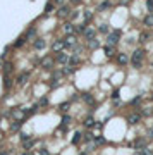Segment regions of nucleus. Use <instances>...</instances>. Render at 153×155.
Returning <instances> with one entry per match:
<instances>
[{
  "label": "nucleus",
  "instance_id": "25",
  "mask_svg": "<svg viewBox=\"0 0 153 155\" xmlns=\"http://www.w3.org/2000/svg\"><path fill=\"white\" fill-rule=\"evenodd\" d=\"M146 9L150 10V14H153V0H146Z\"/></svg>",
  "mask_w": 153,
  "mask_h": 155
},
{
  "label": "nucleus",
  "instance_id": "19",
  "mask_svg": "<svg viewBox=\"0 0 153 155\" xmlns=\"http://www.w3.org/2000/svg\"><path fill=\"white\" fill-rule=\"evenodd\" d=\"M74 71H76V67H74V66H67V67H65V69L62 71V72L65 74V76H69V74H72Z\"/></svg>",
  "mask_w": 153,
  "mask_h": 155
},
{
  "label": "nucleus",
  "instance_id": "4",
  "mask_svg": "<svg viewBox=\"0 0 153 155\" xmlns=\"http://www.w3.org/2000/svg\"><path fill=\"white\" fill-rule=\"evenodd\" d=\"M65 48V43H64V40H57V42H53V45H52V50L53 52H62V50Z\"/></svg>",
  "mask_w": 153,
  "mask_h": 155
},
{
  "label": "nucleus",
  "instance_id": "13",
  "mask_svg": "<svg viewBox=\"0 0 153 155\" xmlns=\"http://www.w3.org/2000/svg\"><path fill=\"white\" fill-rule=\"evenodd\" d=\"M134 148H136V150H145V148H146V141L145 140L134 141Z\"/></svg>",
  "mask_w": 153,
  "mask_h": 155
},
{
  "label": "nucleus",
  "instance_id": "22",
  "mask_svg": "<svg viewBox=\"0 0 153 155\" xmlns=\"http://www.w3.org/2000/svg\"><path fill=\"white\" fill-rule=\"evenodd\" d=\"M148 40H150V35H148V33H141V35H139V42L141 43L148 42Z\"/></svg>",
  "mask_w": 153,
  "mask_h": 155
},
{
  "label": "nucleus",
  "instance_id": "26",
  "mask_svg": "<svg viewBox=\"0 0 153 155\" xmlns=\"http://www.w3.org/2000/svg\"><path fill=\"white\" fill-rule=\"evenodd\" d=\"M93 124H95V121H93V117H88V119L84 121V126H88V127H90V126H93Z\"/></svg>",
  "mask_w": 153,
  "mask_h": 155
},
{
  "label": "nucleus",
  "instance_id": "18",
  "mask_svg": "<svg viewBox=\"0 0 153 155\" xmlns=\"http://www.w3.org/2000/svg\"><path fill=\"white\" fill-rule=\"evenodd\" d=\"M26 40H28V38H26V36H21V38H19V40H17V42L14 43V47H16V48H19V47H22V45H24V42H26Z\"/></svg>",
  "mask_w": 153,
  "mask_h": 155
},
{
  "label": "nucleus",
  "instance_id": "39",
  "mask_svg": "<svg viewBox=\"0 0 153 155\" xmlns=\"http://www.w3.org/2000/svg\"><path fill=\"white\" fill-rule=\"evenodd\" d=\"M53 2H55V4H62L64 0H53Z\"/></svg>",
  "mask_w": 153,
  "mask_h": 155
},
{
  "label": "nucleus",
  "instance_id": "5",
  "mask_svg": "<svg viewBox=\"0 0 153 155\" xmlns=\"http://www.w3.org/2000/svg\"><path fill=\"white\" fill-rule=\"evenodd\" d=\"M103 52L108 59H112V57L115 55V45H108V43H107V47H103Z\"/></svg>",
  "mask_w": 153,
  "mask_h": 155
},
{
  "label": "nucleus",
  "instance_id": "9",
  "mask_svg": "<svg viewBox=\"0 0 153 155\" xmlns=\"http://www.w3.org/2000/svg\"><path fill=\"white\" fill-rule=\"evenodd\" d=\"M129 62V57H127V54H119L117 55V64H120V66H124V64Z\"/></svg>",
  "mask_w": 153,
  "mask_h": 155
},
{
  "label": "nucleus",
  "instance_id": "10",
  "mask_svg": "<svg viewBox=\"0 0 153 155\" xmlns=\"http://www.w3.org/2000/svg\"><path fill=\"white\" fill-rule=\"evenodd\" d=\"M95 35H97V31H95L93 28H88L86 31H84V36H86L90 42H91V40H95Z\"/></svg>",
  "mask_w": 153,
  "mask_h": 155
},
{
  "label": "nucleus",
  "instance_id": "8",
  "mask_svg": "<svg viewBox=\"0 0 153 155\" xmlns=\"http://www.w3.org/2000/svg\"><path fill=\"white\" fill-rule=\"evenodd\" d=\"M64 43H65V48H71V47H76V38H74V36H67V38L64 40Z\"/></svg>",
  "mask_w": 153,
  "mask_h": 155
},
{
  "label": "nucleus",
  "instance_id": "23",
  "mask_svg": "<svg viewBox=\"0 0 153 155\" xmlns=\"http://www.w3.org/2000/svg\"><path fill=\"white\" fill-rule=\"evenodd\" d=\"M93 141H95V145H103V143H105V138H102V136H95V138H93Z\"/></svg>",
  "mask_w": 153,
  "mask_h": 155
},
{
  "label": "nucleus",
  "instance_id": "30",
  "mask_svg": "<svg viewBox=\"0 0 153 155\" xmlns=\"http://www.w3.org/2000/svg\"><path fill=\"white\" fill-rule=\"evenodd\" d=\"M139 102H141V97H136V98L131 100V105H138Z\"/></svg>",
  "mask_w": 153,
  "mask_h": 155
},
{
  "label": "nucleus",
  "instance_id": "3",
  "mask_svg": "<svg viewBox=\"0 0 153 155\" xmlns=\"http://www.w3.org/2000/svg\"><path fill=\"white\" fill-rule=\"evenodd\" d=\"M139 121H141V116H139V114H136V112H132V114H129V116H127V122H129V124H132V126H134V124H139Z\"/></svg>",
  "mask_w": 153,
  "mask_h": 155
},
{
  "label": "nucleus",
  "instance_id": "29",
  "mask_svg": "<svg viewBox=\"0 0 153 155\" xmlns=\"http://www.w3.org/2000/svg\"><path fill=\"white\" fill-rule=\"evenodd\" d=\"M90 47H91V48H98V47H100V43H98L97 40H91V42H90Z\"/></svg>",
  "mask_w": 153,
  "mask_h": 155
},
{
  "label": "nucleus",
  "instance_id": "17",
  "mask_svg": "<svg viewBox=\"0 0 153 155\" xmlns=\"http://www.w3.org/2000/svg\"><path fill=\"white\" fill-rule=\"evenodd\" d=\"M81 97H83L84 102H88V104H95V100H93V97H91L90 93H83Z\"/></svg>",
  "mask_w": 153,
  "mask_h": 155
},
{
  "label": "nucleus",
  "instance_id": "36",
  "mask_svg": "<svg viewBox=\"0 0 153 155\" xmlns=\"http://www.w3.org/2000/svg\"><path fill=\"white\" fill-rule=\"evenodd\" d=\"M40 154H42V155H50L48 152H47V150H45V148H43V150H42V152H40Z\"/></svg>",
  "mask_w": 153,
  "mask_h": 155
},
{
  "label": "nucleus",
  "instance_id": "21",
  "mask_svg": "<svg viewBox=\"0 0 153 155\" xmlns=\"http://www.w3.org/2000/svg\"><path fill=\"white\" fill-rule=\"evenodd\" d=\"M19 127H21V121H14V122L10 124V129H12V131H17Z\"/></svg>",
  "mask_w": 153,
  "mask_h": 155
},
{
  "label": "nucleus",
  "instance_id": "32",
  "mask_svg": "<svg viewBox=\"0 0 153 155\" xmlns=\"http://www.w3.org/2000/svg\"><path fill=\"white\" fill-rule=\"evenodd\" d=\"M79 138H81V133H76V134H74V140H72V141H74V143H77V141H79Z\"/></svg>",
  "mask_w": 153,
  "mask_h": 155
},
{
  "label": "nucleus",
  "instance_id": "7",
  "mask_svg": "<svg viewBox=\"0 0 153 155\" xmlns=\"http://www.w3.org/2000/svg\"><path fill=\"white\" fill-rule=\"evenodd\" d=\"M55 60L57 62H60V64H67V62H71V55L69 54H59Z\"/></svg>",
  "mask_w": 153,
  "mask_h": 155
},
{
  "label": "nucleus",
  "instance_id": "16",
  "mask_svg": "<svg viewBox=\"0 0 153 155\" xmlns=\"http://www.w3.org/2000/svg\"><path fill=\"white\" fill-rule=\"evenodd\" d=\"M64 29H65V33L69 36H72V33H74V24H71V22H67L65 26H64Z\"/></svg>",
  "mask_w": 153,
  "mask_h": 155
},
{
  "label": "nucleus",
  "instance_id": "20",
  "mask_svg": "<svg viewBox=\"0 0 153 155\" xmlns=\"http://www.w3.org/2000/svg\"><path fill=\"white\" fill-rule=\"evenodd\" d=\"M98 31H100V33H105V35H108V33H110V29H108L107 24H102V26L98 28Z\"/></svg>",
  "mask_w": 153,
  "mask_h": 155
},
{
  "label": "nucleus",
  "instance_id": "40",
  "mask_svg": "<svg viewBox=\"0 0 153 155\" xmlns=\"http://www.w3.org/2000/svg\"><path fill=\"white\" fill-rule=\"evenodd\" d=\"M79 155H88V154H79Z\"/></svg>",
  "mask_w": 153,
  "mask_h": 155
},
{
  "label": "nucleus",
  "instance_id": "31",
  "mask_svg": "<svg viewBox=\"0 0 153 155\" xmlns=\"http://www.w3.org/2000/svg\"><path fill=\"white\" fill-rule=\"evenodd\" d=\"M50 86H52V88H57V86H59V79H52Z\"/></svg>",
  "mask_w": 153,
  "mask_h": 155
},
{
  "label": "nucleus",
  "instance_id": "38",
  "mask_svg": "<svg viewBox=\"0 0 153 155\" xmlns=\"http://www.w3.org/2000/svg\"><path fill=\"white\" fill-rule=\"evenodd\" d=\"M71 2H72V4H79V2H81V0H71Z\"/></svg>",
  "mask_w": 153,
  "mask_h": 155
},
{
  "label": "nucleus",
  "instance_id": "24",
  "mask_svg": "<svg viewBox=\"0 0 153 155\" xmlns=\"http://www.w3.org/2000/svg\"><path fill=\"white\" fill-rule=\"evenodd\" d=\"M35 36H36V29L35 28H31L28 33H26V38H28V40H29V38H35Z\"/></svg>",
  "mask_w": 153,
  "mask_h": 155
},
{
  "label": "nucleus",
  "instance_id": "15",
  "mask_svg": "<svg viewBox=\"0 0 153 155\" xmlns=\"http://www.w3.org/2000/svg\"><path fill=\"white\" fill-rule=\"evenodd\" d=\"M28 72H22V74H19V78H17V85H24L26 81H28Z\"/></svg>",
  "mask_w": 153,
  "mask_h": 155
},
{
  "label": "nucleus",
  "instance_id": "42",
  "mask_svg": "<svg viewBox=\"0 0 153 155\" xmlns=\"http://www.w3.org/2000/svg\"><path fill=\"white\" fill-rule=\"evenodd\" d=\"M152 66H153V64H152Z\"/></svg>",
  "mask_w": 153,
  "mask_h": 155
},
{
  "label": "nucleus",
  "instance_id": "33",
  "mask_svg": "<svg viewBox=\"0 0 153 155\" xmlns=\"http://www.w3.org/2000/svg\"><path fill=\"white\" fill-rule=\"evenodd\" d=\"M52 7H53V4L50 2V4H47V7H45V10H47V12H50V10H52Z\"/></svg>",
  "mask_w": 153,
  "mask_h": 155
},
{
  "label": "nucleus",
  "instance_id": "35",
  "mask_svg": "<svg viewBox=\"0 0 153 155\" xmlns=\"http://www.w3.org/2000/svg\"><path fill=\"white\" fill-rule=\"evenodd\" d=\"M60 109H62V110H67V109H69V104H62V105H60Z\"/></svg>",
  "mask_w": 153,
  "mask_h": 155
},
{
  "label": "nucleus",
  "instance_id": "37",
  "mask_svg": "<svg viewBox=\"0 0 153 155\" xmlns=\"http://www.w3.org/2000/svg\"><path fill=\"white\" fill-rule=\"evenodd\" d=\"M148 136H150V138H153V127L150 129V131H148Z\"/></svg>",
  "mask_w": 153,
  "mask_h": 155
},
{
  "label": "nucleus",
  "instance_id": "14",
  "mask_svg": "<svg viewBox=\"0 0 153 155\" xmlns=\"http://www.w3.org/2000/svg\"><path fill=\"white\" fill-rule=\"evenodd\" d=\"M71 14V9L67 7V5H62V7L59 9V16L60 17H64V16H69Z\"/></svg>",
  "mask_w": 153,
  "mask_h": 155
},
{
  "label": "nucleus",
  "instance_id": "12",
  "mask_svg": "<svg viewBox=\"0 0 153 155\" xmlns=\"http://www.w3.org/2000/svg\"><path fill=\"white\" fill-rule=\"evenodd\" d=\"M35 48L36 50L45 48V40H43V38H36V40H35Z\"/></svg>",
  "mask_w": 153,
  "mask_h": 155
},
{
  "label": "nucleus",
  "instance_id": "11",
  "mask_svg": "<svg viewBox=\"0 0 153 155\" xmlns=\"http://www.w3.org/2000/svg\"><path fill=\"white\" fill-rule=\"evenodd\" d=\"M143 24H145V26H148V28H153V14H148L145 17V19H143Z\"/></svg>",
  "mask_w": 153,
  "mask_h": 155
},
{
  "label": "nucleus",
  "instance_id": "27",
  "mask_svg": "<svg viewBox=\"0 0 153 155\" xmlns=\"http://www.w3.org/2000/svg\"><path fill=\"white\" fill-rule=\"evenodd\" d=\"M108 7H110V2H108V0H105V2L100 4V9H108Z\"/></svg>",
  "mask_w": 153,
  "mask_h": 155
},
{
  "label": "nucleus",
  "instance_id": "6",
  "mask_svg": "<svg viewBox=\"0 0 153 155\" xmlns=\"http://www.w3.org/2000/svg\"><path fill=\"white\" fill-rule=\"evenodd\" d=\"M42 67L43 69H52L53 67V57H45L42 60Z\"/></svg>",
  "mask_w": 153,
  "mask_h": 155
},
{
  "label": "nucleus",
  "instance_id": "2",
  "mask_svg": "<svg viewBox=\"0 0 153 155\" xmlns=\"http://www.w3.org/2000/svg\"><path fill=\"white\" fill-rule=\"evenodd\" d=\"M119 40H120V31H119V29H114V31H110V33L107 35V42H108V45H115Z\"/></svg>",
  "mask_w": 153,
  "mask_h": 155
},
{
  "label": "nucleus",
  "instance_id": "34",
  "mask_svg": "<svg viewBox=\"0 0 153 155\" xmlns=\"http://www.w3.org/2000/svg\"><path fill=\"white\" fill-rule=\"evenodd\" d=\"M47 104H48V100H47V98H42V100H40V105H47Z\"/></svg>",
  "mask_w": 153,
  "mask_h": 155
},
{
  "label": "nucleus",
  "instance_id": "28",
  "mask_svg": "<svg viewBox=\"0 0 153 155\" xmlns=\"http://www.w3.org/2000/svg\"><path fill=\"white\" fill-rule=\"evenodd\" d=\"M79 64V57H71V66H77Z\"/></svg>",
  "mask_w": 153,
  "mask_h": 155
},
{
  "label": "nucleus",
  "instance_id": "1",
  "mask_svg": "<svg viewBox=\"0 0 153 155\" xmlns=\"http://www.w3.org/2000/svg\"><path fill=\"white\" fill-rule=\"evenodd\" d=\"M143 59H145V50H143V48H136L134 52H132L131 64L136 67V69H141V66H143Z\"/></svg>",
  "mask_w": 153,
  "mask_h": 155
},
{
  "label": "nucleus",
  "instance_id": "41",
  "mask_svg": "<svg viewBox=\"0 0 153 155\" xmlns=\"http://www.w3.org/2000/svg\"><path fill=\"white\" fill-rule=\"evenodd\" d=\"M22 155H31V154H22Z\"/></svg>",
  "mask_w": 153,
  "mask_h": 155
}]
</instances>
